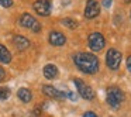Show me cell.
I'll use <instances>...</instances> for the list:
<instances>
[{
  "label": "cell",
  "instance_id": "cell-1",
  "mask_svg": "<svg viewBox=\"0 0 131 117\" xmlns=\"http://www.w3.org/2000/svg\"><path fill=\"white\" fill-rule=\"evenodd\" d=\"M73 62L82 72L89 75H93L99 71V59L94 57L93 54H88V52H80L73 57Z\"/></svg>",
  "mask_w": 131,
  "mask_h": 117
},
{
  "label": "cell",
  "instance_id": "cell-2",
  "mask_svg": "<svg viewBox=\"0 0 131 117\" xmlns=\"http://www.w3.org/2000/svg\"><path fill=\"white\" fill-rule=\"evenodd\" d=\"M123 100H124V93H123L121 89L116 88V86H111L107 89V103L113 109L118 107Z\"/></svg>",
  "mask_w": 131,
  "mask_h": 117
},
{
  "label": "cell",
  "instance_id": "cell-3",
  "mask_svg": "<svg viewBox=\"0 0 131 117\" xmlns=\"http://www.w3.org/2000/svg\"><path fill=\"white\" fill-rule=\"evenodd\" d=\"M73 83H75V86H76L79 94L83 97V99H86V100H93V99H94V90H93V89H92L89 85H86V83L83 82L82 79H78V78H75V79H73Z\"/></svg>",
  "mask_w": 131,
  "mask_h": 117
},
{
  "label": "cell",
  "instance_id": "cell-4",
  "mask_svg": "<svg viewBox=\"0 0 131 117\" xmlns=\"http://www.w3.org/2000/svg\"><path fill=\"white\" fill-rule=\"evenodd\" d=\"M106 63L113 71L118 69L120 63H121V52H118L117 49H108L106 54Z\"/></svg>",
  "mask_w": 131,
  "mask_h": 117
},
{
  "label": "cell",
  "instance_id": "cell-5",
  "mask_svg": "<svg viewBox=\"0 0 131 117\" xmlns=\"http://www.w3.org/2000/svg\"><path fill=\"white\" fill-rule=\"evenodd\" d=\"M88 44H89V48H90L92 51L97 52V51H100V49H103L106 41H104V37H103L100 33H92L88 38Z\"/></svg>",
  "mask_w": 131,
  "mask_h": 117
},
{
  "label": "cell",
  "instance_id": "cell-6",
  "mask_svg": "<svg viewBox=\"0 0 131 117\" xmlns=\"http://www.w3.org/2000/svg\"><path fill=\"white\" fill-rule=\"evenodd\" d=\"M20 24L23 27H26V28H30V30H32L34 33H40L41 31V26H40V23H38L37 20H35L34 17H32L31 14H23L20 17Z\"/></svg>",
  "mask_w": 131,
  "mask_h": 117
},
{
  "label": "cell",
  "instance_id": "cell-7",
  "mask_svg": "<svg viewBox=\"0 0 131 117\" xmlns=\"http://www.w3.org/2000/svg\"><path fill=\"white\" fill-rule=\"evenodd\" d=\"M100 13V6L97 3V0H88L85 7V17L86 18H94L97 17Z\"/></svg>",
  "mask_w": 131,
  "mask_h": 117
},
{
  "label": "cell",
  "instance_id": "cell-8",
  "mask_svg": "<svg viewBox=\"0 0 131 117\" xmlns=\"http://www.w3.org/2000/svg\"><path fill=\"white\" fill-rule=\"evenodd\" d=\"M34 10L40 16H49V13H51V2L49 0H37L34 3Z\"/></svg>",
  "mask_w": 131,
  "mask_h": 117
},
{
  "label": "cell",
  "instance_id": "cell-9",
  "mask_svg": "<svg viewBox=\"0 0 131 117\" xmlns=\"http://www.w3.org/2000/svg\"><path fill=\"white\" fill-rule=\"evenodd\" d=\"M42 92H44V94H47L48 97H54V99H65L66 97V93H63V92L58 90L54 86H49V85L42 86Z\"/></svg>",
  "mask_w": 131,
  "mask_h": 117
},
{
  "label": "cell",
  "instance_id": "cell-10",
  "mask_svg": "<svg viewBox=\"0 0 131 117\" xmlns=\"http://www.w3.org/2000/svg\"><path fill=\"white\" fill-rule=\"evenodd\" d=\"M49 42L55 47H62L63 44L66 42V38H65V35L61 34V33L52 31L51 34H49Z\"/></svg>",
  "mask_w": 131,
  "mask_h": 117
},
{
  "label": "cell",
  "instance_id": "cell-11",
  "mask_svg": "<svg viewBox=\"0 0 131 117\" xmlns=\"http://www.w3.org/2000/svg\"><path fill=\"white\" fill-rule=\"evenodd\" d=\"M13 42H14L16 48H17L18 51H24V49H27L30 47V41L27 40L26 37H21V35H16V37L13 38Z\"/></svg>",
  "mask_w": 131,
  "mask_h": 117
},
{
  "label": "cell",
  "instance_id": "cell-12",
  "mask_svg": "<svg viewBox=\"0 0 131 117\" xmlns=\"http://www.w3.org/2000/svg\"><path fill=\"white\" fill-rule=\"evenodd\" d=\"M57 75H58V68L55 65L48 63V65L44 66V76L47 79H54V78H57Z\"/></svg>",
  "mask_w": 131,
  "mask_h": 117
},
{
  "label": "cell",
  "instance_id": "cell-13",
  "mask_svg": "<svg viewBox=\"0 0 131 117\" xmlns=\"http://www.w3.org/2000/svg\"><path fill=\"white\" fill-rule=\"evenodd\" d=\"M12 61V54L9 52V49L4 45L0 44V62L2 63H9Z\"/></svg>",
  "mask_w": 131,
  "mask_h": 117
},
{
  "label": "cell",
  "instance_id": "cell-14",
  "mask_svg": "<svg viewBox=\"0 0 131 117\" xmlns=\"http://www.w3.org/2000/svg\"><path fill=\"white\" fill-rule=\"evenodd\" d=\"M18 99L21 100V102H24V103H28L30 100H31V97H32V94H31V92L28 90L27 88H21V89H18Z\"/></svg>",
  "mask_w": 131,
  "mask_h": 117
},
{
  "label": "cell",
  "instance_id": "cell-15",
  "mask_svg": "<svg viewBox=\"0 0 131 117\" xmlns=\"http://www.w3.org/2000/svg\"><path fill=\"white\" fill-rule=\"evenodd\" d=\"M62 24L65 27H68V28H71V30H73V28H76V27H78V23L75 20H72V18H63Z\"/></svg>",
  "mask_w": 131,
  "mask_h": 117
},
{
  "label": "cell",
  "instance_id": "cell-16",
  "mask_svg": "<svg viewBox=\"0 0 131 117\" xmlns=\"http://www.w3.org/2000/svg\"><path fill=\"white\" fill-rule=\"evenodd\" d=\"M10 96V89L9 88H0V100H6Z\"/></svg>",
  "mask_w": 131,
  "mask_h": 117
},
{
  "label": "cell",
  "instance_id": "cell-17",
  "mask_svg": "<svg viewBox=\"0 0 131 117\" xmlns=\"http://www.w3.org/2000/svg\"><path fill=\"white\" fill-rule=\"evenodd\" d=\"M0 4L3 7H10L13 4V0H0Z\"/></svg>",
  "mask_w": 131,
  "mask_h": 117
},
{
  "label": "cell",
  "instance_id": "cell-18",
  "mask_svg": "<svg viewBox=\"0 0 131 117\" xmlns=\"http://www.w3.org/2000/svg\"><path fill=\"white\" fill-rule=\"evenodd\" d=\"M66 96H68L71 100H73V102H76V99H78V97H76V94H75V93H72V92H69V93L66 94Z\"/></svg>",
  "mask_w": 131,
  "mask_h": 117
},
{
  "label": "cell",
  "instance_id": "cell-19",
  "mask_svg": "<svg viewBox=\"0 0 131 117\" xmlns=\"http://www.w3.org/2000/svg\"><path fill=\"white\" fill-rule=\"evenodd\" d=\"M4 76H6V72H4V69L2 68V66H0V82H2V80L4 79Z\"/></svg>",
  "mask_w": 131,
  "mask_h": 117
},
{
  "label": "cell",
  "instance_id": "cell-20",
  "mask_svg": "<svg viewBox=\"0 0 131 117\" xmlns=\"http://www.w3.org/2000/svg\"><path fill=\"white\" fill-rule=\"evenodd\" d=\"M103 6H104L106 9H108V7L111 6V0H103Z\"/></svg>",
  "mask_w": 131,
  "mask_h": 117
},
{
  "label": "cell",
  "instance_id": "cell-21",
  "mask_svg": "<svg viewBox=\"0 0 131 117\" xmlns=\"http://www.w3.org/2000/svg\"><path fill=\"white\" fill-rule=\"evenodd\" d=\"M83 117H97V116L93 113V111H86V113L83 114Z\"/></svg>",
  "mask_w": 131,
  "mask_h": 117
},
{
  "label": "cell",
  "instance_id": "cell-22",
  "mask_svg": "<svg viewBox=\"0 0 131 117\" xmlns=\"http://www.w3.org/2000/svg\"><path fill=\"white\" fill-rule=\"evenodd\" d=\"M127 68H128V71L131 72V55L127 58Z\"/></svg>",
  "mask_w": 131,
  "mask_h": 117
},
{
  "label": "cell",
  "instance_id": "cell-23",
  "mask_svg": "<svg viewBox=\"0 0 131 117\" xmlns=\"http://www.w3.org/2000/svg\"><path fill=\"white\" fill-rule=\"evenodd\" d=\"M124 2H125V3H130V2H131V0H124Z\"/></svg>",
  "mask_w": 131,
  "mask_h": 117
}]
</instances>
